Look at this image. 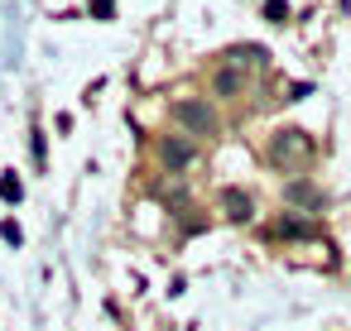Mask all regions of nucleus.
<instances>
[{
  "label": "nucleus",
  "mask_w": 351,
  "mask_h": 331,
  "mask_svg": "<svg viewBox=\"0 0 351 331\" xmlns=\"http://www.w3.org/2000/svg\"><path fill=\"white\" fill-rule=\"evenodd\" d=\"M265 159H269V168H279V173H298V168L313 163V140H308L303 130H293V125H289V130H274Z\"/></svg>",
  "instance_id": "1"
},
{
  "label": "nucleus",
  "mask_w": 351,
  "mask_h": 331,
  "mask_svg": "<svg viewBox=\"0 0 351 331\" xmlns=\"http://www.w3.org/2000/svg\"><path fill=\"white\" fill-rule=\"evenodd\" d=\"M169 120H173L183 135H217V130H221L217 111H212L207 101H197V96H178V101H169Z\"/></svg>",
  "instance_id": "2"
},
{
  "label": "nucleus",
  "mask_w": 351,
  "mask_h": 331,
  "mask_svg": "<svg viewBox=\"0 0 351 331\" xmlns=\"http://www.w3.org/2000/svg\"><path fill=\"white\" fill-rule=\"evenodd\" d=\"M154 154H159V163H164L169 173H183V168L197 159V144H193V140H183V135H159Z\"/></svg>",
  "instance_id": "3"
},
{
  "label": "nucleus",
  "mask_w": 351,
  "mask_h": 331,
  "mask_svg": "<svg viewBox=\"0 0 351 331\" xmlns=\"http://www.w3.org/2000/svg\"><path fill=\"white\" fill-rule=\"evenodd\" d=\"M212 96H221V101H241V96H245V68H231V63L212 68Z\"/></svg>",
  "instance_id": "4"
},
{
  "label": "nucleus",
  "mask_w": 351,
  "mask_h": 331,
  "mask_svg": "<svg viewBox=\"0 0 351 331\" xmlns=\"http://www.w3.org/2000/svg\"><path fill=\"white\" fill-rule=\"evenodd\" d=\"M221 211H226L231 221H250V216H255V202H250V192L226 187V192H221Z\"/></svg>",
  "instance_id": "5"
},
{
  "label": "nucleus",
  "mask_w": 351,
  "mask_h": 331,
  "mask_svg": "<svg viewBox=\"0 0 351 331\" xmlns=\"http://www.w3.org/2000/svg\"><path fill=\"white\" fill-rule=\"evenodd\" d=\"M284 202H293V207H322V192L313 183L293 178V183H284Z\"/></svg>",
  "instance_id": "6"
},
{
  "label": "nucleus",
  "mask_w": 351,
  "mask_h": 331,
  "mask_svg": "<svg viewBox=\"0 0 351 331\" xmlns=\"http://www.w3.org/2000/svg\"><path fill=\"white\" fill-rule=\"evenodd\" d=\"M279 235H289V240H313L317 230H313L308 221H293V216H284V221H279Z\"/></svg>",
  "instance_id": "7"
},
{
  "label": "nucleus",
  "mask_w": 351,
  "mask_h": 331,
  "mask_svg": "<svg viewBox=\"0 0 351 331\" xmlns=\"http://www.w3.org/2000/svg\"><path fill=\"white\" fill-rule=\"evenodd\" d=\"M265 20L269 25H284L289 20V0H265Z\"/></svg>",
  "instance_id": "8"
},
{
  "label": "nucleus",
  "mask_w": 351,
  "mask_h": 331,
  "mask_svg": "<svg viewBox=\"0 0 351 331\" xmlns=\"http://www.w3.org/2000/svg\"><path fill=\"white\" fill-rule=\"evenodd\" d=\"M0 197H5V202H20V197H25L20 178H0Z\"/></svg>",
  "instance_id": "9"
},
{
  "label": "nucleus",
  "mask_w": 351,
  "mask_h": 331,
  "mask_svg": "<svg viewBox=\"0 0 351 331\" xmlns=\"http://www.w3.org/2000/svg\"><path fill=\"white\" fill-rule=\"evenodd\" d=\"M92 10H97L101 20H111V15H116V0H92Z\"/></svg>",
  "instance_id": "10"
},
{
  "label": "nucleus",
  "mask_w": 351,
  "mask_h": 331,
  "mask_svg": "<svg viewBox=\"0 0 351 331\" xmlns=\"http://www.w3.org/2000/svg\"><path fill=\"white\" fill-rule=\"evenodd\" d=\"M29 149H34V163H44V130H34V140H29Z\"/></svg>",
  "instance_id": "11"
},
{
  "label": "nucleus",
  "mask_w": 351,
  "mask_h": 331,
  "mask_svg": "<svg viewBox=\"0 0 351 331\" xmlns=\"http://www.w3.org/2000/svg\"><path fill=\"white\" fill-rule=\"evenodd\" d=\"M0 235H5L10 245H20V226H15V221H5V226H0Z\"/></svg>",
  "instance_id": "12"
}]
</instances>
